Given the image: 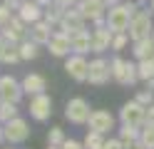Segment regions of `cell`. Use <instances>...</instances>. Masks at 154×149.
Returning a JSON list of instances; mask_svg holds the SVG:
<instances>
[{
  "instance_id": "6da1fadb",
  "label": "cell",
  "mask_w": 154,
  "mask_h": 149,
  "mask_svg": "<svg viewBox=\"0 0 154 149\" xmlns=\"http://www.w3.org/2000/svg\"><path fill=\"white\" fill-rule=\"evenodd\" d=\"M139 13V5L137 3H119L107 10V17H104V23L112 33H129V25L134 15Z\"/></svg>"
},
{
  "instance_id": "7a4b0ae2",
  "label": "cell",
  "mask_w": 154,
  "mask_h": 149,
  "mask_svg": "<svg viewBox=\"0 0 154 149\" xmlns=\"http://www.w3.org/2000/svg\"><path fill=\"white\" fill-rule=\"evenodd\" d=\"M112 79L119 82V85H124V87H129V85H134L139 79V70H137L134 62H129V60L114 57L112 60Z\"/></svg>"
},
{
  "instance_id": "3957f363",
  "label": "cell",
  "mask_w": 154,
  "mask_h": 149,
  "mask_svg": "<svg viewBox=\"0 0 154 149\" xmlns=\"http://www.w3.org/2000/svg\"><path fill=\"white\" fill-rule=\"evenodd\" d=\"M119 119H122V124H127V127H137V129H142L144 122H147V107L139 104L137 99L124 102L122 109H119Z\"/></svg>"
},
{
  "instance_id": "277c9868",
  "label": "cell",
  "mask_w": 154,
  "mask_h": 149,
  "mask_svg": "<svg viewBox=\"0 0 154 149\" xmlns=\"http://www.w3.org/2000/svg\"><path fill=\"white\" fill-rule=\"evenodd\" d=\"M77 10H80V13L85 15V20H92L94 25H107L104 23V17H107V3H104V0H80V3H77Z\"/></svg>"
},
{
  "instance_id": "5b68a950",
  "label": "cell",
  "mask_w": 154,
  "mask_h": 149,
  "mask_svg": "<svg viewBox=\"0 0 154 149\" xmlns=\"http://www.w3.org/2000/svg\"><path fill=\"white\" fill-rule=\"evenodd\" d=\"M152 33H154L152 13H149V10H139V13L134 15V20H132V25H129L132 42H137V40H147V37H152Z\"/></svg>"
},
{
  "instance_id": "8992f818",
  "label": "cell",
  "mask_w": 154,
  "mask_h": 149,
  "mask_svg": "<svg viewBox=\"0 0 154 149\" xmlns=\"http://www.w3.org/2000/svg\"><path fill=\"white\" fill-rule=\"evenodd\" d=\"M90 114H92V109H90V102L85 97H72L67 102V107H65V117L72 124H87Z\"/></svg>"
},
{
  "instance_id": "52a82bcc",
  "label": "cell",
  "mask_w": 154,
  "mask_h": 149,
  "mask_svg": "<svg viewBox=\"0 0 154 149\" xmlns=\"http://www.w3.org/2000/svg\"><path fill=\"white\" fill-rule=\"evenodd\" d=\"M25 89H23V82H17L15 77L10 75H3L0 77V99L3 102H10V104H17L23 99Z\"/></svg>"
},
{
  "instance_id": "ba28073f",
  "label": "cell",
  "mask_w": 154,
  "mask_h": 149,
  "mask_svg": "<svg viewBox=\"0 0 154 149\" xmlns=\"http://www.w3.org/2000/svg\"><path fill=\"white\" fill-rule=\"evenodd\" d=\"M3 127H5V139L10 144H23L25 139L30 137V127H27V122L23 117H15L10 122H5Z\"/></svg>"
},
{
  "instance_id": "9c48e42d",
  "label": "cell",
  "mask_w": 154,
  "mask_h": 149,
  "mask_svg": "<svg viewBox=\"0 0 154 149\" xmlns=\"http://www.w3.org/2000/svg\"><path fill=\"white\" fill-rule=\"evenodd\" d=\"M112 79V62H107V60H102V57H97V60H92L90 62V77H87V82L90 85H107Z\"/></svg>"
},
{
  "instance_id": "30bf717a",
  "label": "cell",
  "mask_w": 154,
  "mask_h": 149,
  "mask_svg": "<svg viewBox=\"0 0 154 149\" xmlns=\"http://www.w3.org/2000/svg\"><path fill=\"white\" fill-rule=\"evenodd\" d=\"M65 72L72 79H77V82H87L90 62L85 60V55H72V57H67V62H65Z\"/></svg>"
},
{
  "instance_id": "8fae6325",
  "label": "cell",
  "mask_w": 154,
  "mask_h": 149,
  "mask_svg": "<svg viewBox=\"0 0 154 149\" xmlns=\"http://www.w3.org/2000/svg\"><path fill=\"white\" fill-rule=\"evenodd\" d=\"M85 25H87L85 15H82L77 8H70V10H65V15H62L60 30H62V33H67V35H72V33H80V30H85Z\"/></svg>"
},
{
  "instance_id": "7c38bea8",
  "label": "cell",
  "mask_w": 154,
  "mask_h": 149,
  "mask_svg": "<svg viewBox=\"0 0 154 149\" xmlns=\"http://www.w3.org/2000/svg\"><path fill=\"white\" fill-rule=\"evenodd\" d=\"M50 114H52V99L47 95H35L30 99V117L37 122H45Z\"/></svg>"
},
{
  "instance_id": "4fadbf2b",
  "label": "cell",
  "mask_w": 154,
  "mask_h": 149,
  "mask_svg": "<svg viewBox=\"0 0 154 149\" xmlns=\"http://www.w3.org/2000/svg\"><path fill=\"white\" fill-rule=\"evenodd\" d=\"M90 132H100V134H107L109 129H114V117L109 112H104V109H94V112L90 114Z\"/></svg>"
},
{
  "instance_id": "5bb4252c",
  "label": "cell",
  "mask_w": 154,
  "mask_h": 149,
  "mask_svg": "<svg viewBox=\"0 0 154 149\" xmlns=\"http://www.w3.org/2000/svg\"><path fill=\"white\" fill-rule=\"evenodd\" d=\"M45 15V8L40 3H35V0H23V5L17 8V17L23 20V23L27 25H35V23H40V17Z\"/></svg>"
},
{
  "instance_id": "9a60e30c",
  "label": "cell",
  "mask_w": 154,
  "mask_h": 149,
  "mask_svg": "<svg viewBox=\"0 0 154 149\" xmlns=\"http://www.w3.org/2000/svg\"><path fill=\"white\" fill-rule=\"evenodd\" d=\"M112 37L114 33L107 27V25H100L92 30V52H104V50H112Z\"/></svg>"
},
{
  "instance_id": "2e32d148",
  "label": "cell",
  "mask_w": 154,
  "mask_h": 149,
  "mask_svg": "<svg viewBox=\"0 0 154 149\" xmlns=\"http://www.w3.org/2000/svg\"><path fill=\"white\" fill-rule=\"evenodd\" d=\"M47 47H50V52H52L55 57H65V55H70V50H72L70 35L62 33V30H55L52 37H50V42H47Z\"/></svg>"
},
{
  "instance_id": "e0dca14e",
  "label": "cell",
  "mask_w": 154,
  "mask_h": 149,
  "mask_svg": "<svg viewBox=\"0 0 154 149\" xmlns=\"http://www.w3.org/2000/svg\"><path fill=\"white\" fill-rule=\"evenodd\" d=\"M20 60H23V57H20L17 45L0 33V62H3V65H15V62H20Z\"/></svg>"
},
{
  "instance_id": "ac0fdd59",
  "label": "cell",
  "mask_w": 154,
  "mask_h": 149,
  "mask_svg": "<svg viewBox=\"0 0 154 149\" xmlns=\"http://www.w3.org/2000/svg\"><path fill=\"white\" fill-rule=\"evenodd\" d=\"M23 89H25V95H45V89H47V79L42 77V75H35V72H30V75H25L23 77Z\"/></svg>"
},
{
  "instance_id": "d6986e66",
  "label": "cell",
  "mask_w": 154,
  "mask_h": 149,
  "mask_svg": "<svg viewBox=\"0 0 154 149\" xmlns=\"http://www.w3.org/2000/svg\"><path fill=\"white\" fill-rule=\"evenodd\" d=\"M70 42H72V52L75 55H85V52L92 50V33H87V30L72 33L70 35Z\"/></svg>"
},
{
  "instance_id": "ffe728a7",
  "label": "cell",
  "mask_w": 154,
  "mask_h": 149,
  "mask_svg": "<svg viewBox=\"0 0 154 149\" xmlns=\"http://www.w3.org/2000/svg\"><path fill=\"white\" fill-rule=\"evenodd\" d=\"M50 37H52V25H50V23L40 20V23L30 25V40H32V42H37V45H47V42H50Z\"/></svg>"
},
{
  "instance_id": "44dd1931",
  "label": "cell",
  "mask_w": 154,
  "mask_h": 149,
  "mask_svg": "<svg viewBox=\"0 0 154 149\" xmlns=\"http://www.w3.org/2000/svg\"><path fill=\"white\" fill-rule=\"evenodd\" d=\"M3 35H5L8 40H13L15 45H20L23 40H25V35H27V27H25V23H23L20 17H13V20H10V25L3 30Z\"/></svg>"
},
{
  "instance_id": "7402d4cb",
  "label": "cell",
  "mask_w": 154,
  "mask_h": 149,
  "mask_svg": "<svg viewBox=\"0 0 154 149\" xmlns=\"http://www.w3.org/2000/svg\"><path fill=\"white\" fill-rule=\"evenodd\" d=\"M132 52H134V57H137V60H152V57H154V37L137 40Z\"/></svg>"
},
{
  "instance_id": "603a6c76",
  "label": "cell",
  "mask_w": 154,
  "mask_h": 149,
  "mask_svg": "<svg viewBox=\"0 0 154 149\" xmlns=\"http://www.w3.org/2000/svg\"><path fill=\"white\" fill-rule=\"evenodd\" d=\"M137 70H139V79H144L147 85H154V57L152 60H139Z\"/></svg>"
},
{
  "instance_id": "cb8c5ba5",
  "label": "cell",
  "mask_w": 154,
  "mask_h": 149,
  "mask_svg": "<svg viewBox=\"0 0 154 149\" xmlns=\"http://www.w3.org/2000/svg\"><path fill=\"white\" fill-rule=\"evenodd\" d=\"M139 134H142V129L122 124V129H119V142H122L124 147H127V144H134V142H139Z\"/></svg>"
},
{
  "instance_id": "d4e9b609",
  "label": "cell",
  "mask_w": 154,
  "mask_h": 149,
  "mask_svg": "<svg viewBox=\"0 0 154 149\" xmlns=\"http://www.w3.org/2000/svg\"><path fill=\"white\" fill-rule=\"evenodd\" d=\"M37 42H32V40H23L20 45H17V50H20V57L23 60H35L37 57Z\"/></svg>"
},
{
  "instance_id": "484cf974",
  "label": "cell",
  "mask_w": 154,
  "mask_h": 149,
  "mask_svg": "<svg viewBox=\"0 0 154 149\" xmlns=\"http://www.w3.org/2000/svg\"><path fill=\"white\" fill-rule=\"evenodd\" d=\"M104 134H100V132H87V137H85V149H102L104 147Z\"/></svg>"
},
{
  "instance_id": "4316f807",
  "label": "cell",
  "mask_w": 154,
  "mask_h": 149,
  "mask_svg": "<svg viewBox=\"0 0 154 149\" xmlns=\"http://www.w3.org/2000/svg\"><path fill=\"white\" fill-rule=\"evenodd\" d=\"M65 142H67V139H65L62 127H52L50 132H47V144H50V147H62Z\"/></svg>"
},
{
  "instance_id": "83f0119b",
  "label": "cell",
  "mask_w": 154,
  "mask_h": 149,
  "mask_svg": "<svg viewBox=\"0 0 154 149\" xmlns=\"http://www.w3.org/2000/svg\"><path fill=\"white\" fill-rule=\"evenodd\" d=\"M17 117V104H10V102H3L0 104V122H10V119Z\"/></svg>"
},
{
  "instance_id": "f1b7e54d",
  "label": "cell",
  "mask_w": 154,
  "mask_h": 149,
  "mask_svg": "<svg viewBox=\"0 0 154 149\" xmlns=\"http://www.w3.org/2000/svg\"><path fill=\"white\" fill-rule=\"evenodd\" d=\"M129 40H132V37H129V33H114V37H112V50H114V52L124 50Z\"/></svg>"
},
{
  "instance_id": "f546056e",
  "label": "cell",
  "mask_w": 154,
  "mask_h": 149,
  "mask_svg": "<svg viewBox=\"0 0 154 149\" xmlns=\"http://www.w3.org/2000/svg\"><path fill=\"white\" fill-rule=\"evenodd\" d=\"M139 142H142L144 147H147V149H154V127H142Z\"/></svg>"
},
{
  "instance_id": "4dcf8cb0",
  "label": "cell",
  "mask_w": 154,
  "mask_h": 149,
  "mask_svg": "<svg viewBox=\"0 0 154 149\" xmlns=\"http://www.w3.org/2000/svg\"><path fill=\"white\" fill-rule=\"evenodd\" d=\"M10 20H13V10L8 5H0V30H5L10 25Z\"/></svg>"
},
{
  "instance_id": "1f68e13d",
  "label": "cell",
  "mask_w": 154,
  "mask_h": 149,
  "mask_svg": "<svg viewBox=\"0 0 154 149\" xmlns=\"http://www.w3.org/2000/svg\"><path fill=\"white\" fill-rule=\"evenodd\" d=\"M137 102L144 104V107H152V104H154V92H152L149 87H147V89H142V92L137 95Z\"/></svg>"
},
{
  "instance_id": "d6a6232c",
  "label": "cell",
  "mask_w": 154,
  "mask_h": 149,
  "mask_svg": "<svg viewBox=\"0 0 154 149\" xmlns=\"http://www.w3.org/2000/svg\"><path fill=\"white\" fill-rule=\"evenodd\" d=\"M80 0H55V5H60L62 10H70V8H77Z\"/></svg>"
},
{
  "instance_id": "836d02e7",
  "label": "cell",
  "mask_w": 154,
  "mask_h": 149,
  "mask_svg": "<svg viewBox=\"0 0 154 149\" xmlns=\"http://www.w3.org/2000/svg\"><path fill=\"white\" fill-rule=\"evenodd\" d=\"M60 149H85V144H80V142H75V139H67V142L60 147Z\"/></svg>"
},
{
  "instance_id": "e575fe53",
  "label": "cell",
  "mask_w": 154,
  "mask_h": 149,
  "mask_svg": "<svg viewBox=\"0 0 154 149\" xmlns=\"http://www.w3.org/2000/svg\"><path fill=\"white\" fill-rule=\"evenodd\" d=\"M144 127H154V104L147 107V122H144Z\"/></svg>"
},
{
  "instance_id": "d590c367",
  "label": "cell",
  "mask_w": 154,
  "mask_h": 149,
  "mask_svg": "<svg viewBox=\"0 0 154 149\" xmlns=\"http://www.w3.org/2000/svg\"><path fill=\"white\" fill-rule=\"evenodd\" d=\"M124 149H147V147H144L142 142H134V144H127V147H124Z\"/></svg>"
},
{
  "instance_id": "8d00e7d4",
  "label": "cell",
  "mask_w": 154,
  "mask_h": 149,
  "mask_svg": "<svg viewBox=\"0 0 154 149\" xmlns=\"http://www.w3.org/2000/svg\"><path fill=\"white\" fill-rule=\"evenodd\" d=\"M5 142V127H0V144Z\"/></svg>"
},
{
  "instance_id": "74e56055",
  "label": "cell",
  "mask_w": 154,
  "mask_h": 149,
  "mask_svg": "<svg viewBox=\"0 0 154 149\" xmlns=\"http://www.w3.org/2000/svg\"><path fill=\"white\" fill-rule=\"evenodd\" d=\"M47 149H60V147H50V144H47Z\"/></svg>"
},
{
  "instance_id": "f35d334b",
  "label": "cell",
  "mask_w": 154,
  "mask_h": 149,
  "mask_svg": "<svg viewBox=\"0 0 154 149\" xmlns=\"http://www.w3.org/2000/svg\"><path fill=\"white\" fill-rule=\"evenodd\" d=\"M149 3H152V0H149Z\"/></svg>"
}]
</instances>
